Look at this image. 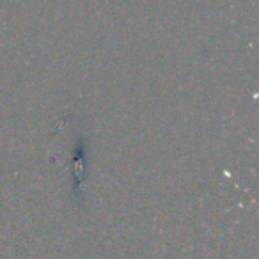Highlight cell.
I'll return each instance as SVG.
<instances>
[]
</instances>
